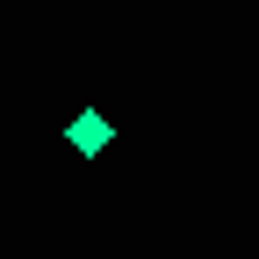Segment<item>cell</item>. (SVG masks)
Here are the masks:
<instances>
[{"label":"cell","mask_w":259,"mask_h":259,"mask_svg":"<svg viewBox=\"0 0 259 259\" xmlns=\"http://www.w3.org/2000/svg\"><path fill=\"white\" fill-rule=\"evenodd\" d=\"M108 137H115V130H108V115H101V108H79L72 122H65V144H72L79 158H101V151H108Z\"/></svg>","instance_id":"1"}]
</instances>
